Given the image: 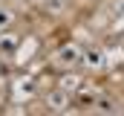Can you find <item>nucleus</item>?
<instances>
[{
	"label": "nucleus",
	"mask_w": 124,
	"mask_h": 116,
	"mask_svg": "<svg viewBox=\"0 0 124 116\" xmlns=\"http://www.w3.org/2000/svg\"><path fill=\"white\" fill-rule=\"evenodd\" d=\"M17 47V38H6V35H0V52H12Z\"/></svg>",
	"instance_id": "obj_1"
},
{
	"label": "nucleus",
	"mask_w": 124,
	"mask_h": 116,
	"mask_svg": "<svg viewBox=\"0 0 124 116\" xmlns=\"http://www.w3.org/2000/svg\"><path fill=\"white\" fill-rule=\"evenodd\" d=\"M75 58H78L75 49H63V52H61V61H66V64H69V61H75Z\"/></svg>",
	"instance_id": "obj_2"
},
{
	"label": "nucleus",
	"mask_w": 124,
	"mask_h": 116,
	"mask_svg": "<svg viewBox=\"0 0 124 116\" xmlns=\"http://www.w3.org/2000/svg\"><path fill=\"white\" fill-rule=\"evenodd\" d=\"M12 20V12H6V9H0V26H6Z\"/></svg>",
	"instance_id": "obj_3"
}]
</instances>
